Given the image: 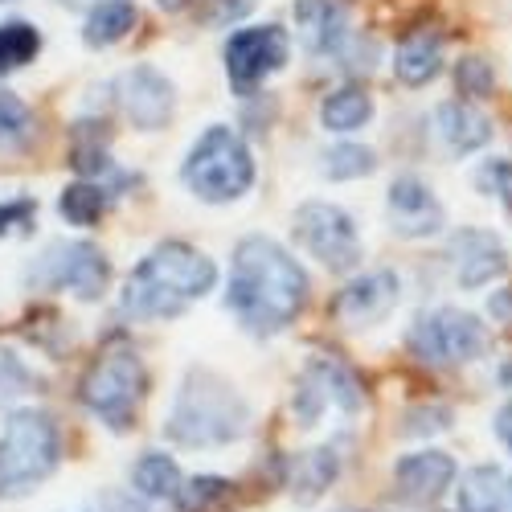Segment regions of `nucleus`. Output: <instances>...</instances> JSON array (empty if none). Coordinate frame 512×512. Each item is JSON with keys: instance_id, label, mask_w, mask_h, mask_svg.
I'll return each instance as SVG.
<instances>
[{"instance_id": "38", "label": "nucleus", "mask_w": 512, "mask_h": 512, "mask_svg": "<svg viewBox=\"0 0 512 512\" xmlns=\"http://www.w3.org/2000/svg\"><path fill=\"white\" fill-rule=\"evenodd\" d=\"M0 5H17V0H0Z\"/></svg>"}, {"instance_id": "3", "label": "nucleus", "mask_w": 512, "mask_h": 512, "mask_svg": "<svg viewBox=\"0 0 512 512\" xmlns=\"http://www.w3.org/2000/svg\"><path fill=\"white\" fill-rule=\"evenodd\" d=\"M250 402L230 377L209 365H193L164 418V439L185 451H222L250 435Z\"/></svg>"}, {"instance_id": "23", "label": "nucleus", "mask_w": 512, "mask_h": 512, "mask_svg": "<svg viewBox=\"0 0 512 512\" xmlns=\"http://www.w3.org/2000/svg\"><path fill=\"white\" fill-rule=\"evenodd\" d=\"M136 0H95L87 9V25H82V41L91 50H111L136 29Z\"/></svg>"}, {"instance_id": "12", "label": "nucleus", "mask_w": 512, "mask_h": 512, "mask_svg": "<svg viewBox=\"0 0 512 512\" xmlns=\"http://www.w3.org/2000/svg\"><path fill=\"white\" fill-rule=\"evenodd\" d=\"M115 95L136 132H160V127H168L177 115V87H173V78L156 66L123 70L115 82Z\"/></svg>"}, {"instance_id": "27", "label": "nucleus", "mask_w": 512, "mask_h": 512, "mask_svg": "<svg viewBox=\"0 0 512 512\" xmlns=\"http://www.w3.org/2000/svg\"><path fill=\"white\" fill-rule=\"evenodd\" d=\"M41 54V29L33 21H0V74L25 70Z\"/></svg>"}, {"instance_id": "33", "label": "nucleus", "mask_w": 512, "mask_h": 512, "mask_svg": "<svg viewBox=\"0 0 512 512\" xmlns=\"http://www.w3.org/2000/svg\"><path fill=\"white\" fill-rule=\"evenodd\" d=\"M455 82H459V95L484 99V95H492V87H496V74H492V66L480 62V58H463V62L455 66Z\"/></svg>"}, {"instance_id": "21", "label": "nucleus", "mask_w": 512, "mask_h": 512, "mask_svg": "<svg viewBox=\"0 0 512 512\" xmlns=\"http://www.w3.org/2000/svg\"><path fill=\"white\" fill-rule=\"evenodd\" d=\"M455 484H459V488H451L455 492V512H504L508 508L512 484L492 463H480V467H472V472H463Z\"/></svg>"}, {"instance_id": "22", "label": "nucleus", "mask_w": 512, "mask_h": 512, "mask_svg": "<svg viewBox=\"0 0 512 512\" xmlns=\"http://www.w3.org/2000/svg\"><path fill=\"white\" fill-rule=\"evenodd\" d=\"M394 74L402 87H426V82H435L443 74V41L426 29L410 33L394 50Z\"/></svg>"}, {"instance_id": "8", "label": "nucleus", "mask_w": 512, "mask_h": 512, "mask_svg": "<svg viewBox=\"0 0 512 512\" xmlns=\"http://www.w3.org/2000/svg\"><path fill=\"white\" fill-rule=\"evenodd\" d=\"M291 234H295V242H300V250L308 254V259H316L332 275H349L365 259V242H361L357 218L336 201H324V197L304 201L291 213Z\"/></svg>"}, {"instance_id": "25", "label": "nucleus", "mask_w": 512, "mask_h": 512, "mask_svg": "<svg viewBox=\"0 0 512 512\" xmlns=\"http://www.w3.org/2000/svg\"><path fill=\"white\" fill-rule=\"evenodd\" d=\"M111 205V189L103 181H91V177H78L70 181L62 193H58V213L66 226H78V230H91L99 226V218Z\"/></svg>"}, {"instance_id": "6", "label": "nucleus", "mask_w": 512, "mask_h": 512, "mask_svg": "<svg viewBox=\"0 0 512 512\" xmlns=\"http://www.w3.org/2000/svg\"><path fill=\"white\" fill-rule=\"evenodd\" d=\"M144 394H148V369L136 349L103 353L78 386V402L87 406V414L99 418L115 435H127L136 426Z\"/></svg>"}, {"instance_id": "28", "label": "nucleus", "mask_w": 512, "mask_h": 512, "mask_svg": "<svg viewBox=\"0 0 512 512\" xmlns=\"http://www.w3.org/2000/svg\"><path fill=\"white\" fill-rule=\"evenodd\" d=\"M230 480L226 476H189L181 484V496H177V508L181 512H209L218 508L226 496H230Z\"/></svg>"}, {"instance_id": "9", "label": "nucleus", "mask_w": 512, "mask_h": 512, "mask_svg": "<svg viewBox=\"0 0 512 512\" xmlns=\"http://www.w3.org/2000/svg\"><path fill=\"white\" fill-rule=\"evenodd\" d=\"M406 349L422 365L459 369L488 353V324L463 308H431L414 316L406 332Z\"/></svg>"}, {"instance_id": "35", "label": "nucleus", "mask_w": 512, "mask_h": 512, "mask_svg": "<svg viewBox=\"0 0 512 512\" xmlns=\"http://www.w3.org/2000/svg\"><path fill=\"white\" fill-rule=\"evenodd\" d=\"M250 9H254V0H213V13H209V21H213V25H230V21L246 17Z\"/></svg>"}, {"instance_id": "2", "label": "nucleus", "mask_w": 512, "mask_h": 512, "mask_svg": "<svg viewBox=\"0 0 512 512\" xmlns=\"http://www.w3.org/2000/svg\"><path fill=\"white\" fill-rule=\"evenodd\" d=\"M218 287V263L189 242H156L132 267L119 295L123 316L132 320H177L189 304Z\"/></svg>"}, {"instance_id": "19", "label": "nucleus", "mask_w": 512, "mask_h": 512, "mask_svg": "<svg viewBox=\"0 0 512 512\" xmlns=\"http://www.w3.org/2000/svg\"><path fill=\"white\" fill-rule=\"evenodd\" d=\"M127 480H132V492L148 504H177L181 496V484H185V472H181V463L168 455V451H144L136 463H132V472H127Z\"/></svg>"}, {"instance_id": "32", "label": "nucleus", "mask_w": 512, "mask_h": 512, "mask_svg": "<svg viewBox=\"0 0 512 512\" xmlns=\"http://www.w3.org/2000/svg\"><path fill=\"white\" fill-rule=\"evenodd\" d=\"M476 185H480V193H488V197H496L500 205H504V213L512 218V160H484L480 164V173H476Z\"/></svg>"}, {"instance_id": "7", "label": "nucleus", "mask_w": 512, "mask_h": 512, "mask_svg": "<svg viewBox=\"0 0 512 512\" xmlns=\"http://www.w3.org/2000/svg\"><path fill=\"white\" fill-rule=\"evenodd\" d=\"M25 287L95 304L111 287V259L87 238H58L25 267Z\"/></svg>"}, {"instance_id": "26", "label": "nucleus", "mask_w": 512, "mask_h": 512, "mask_svg": "<svg viewBox=\"0 0 512 512\" xmlns=\"http://www.w3.org/2000/svg\"><path fill=\"white\" fill-rule=\"evenodd\" d=\"M377 152L365 144H332L320 152V177L328 181H361L377 173Z\"/></svg>"}, {"instance_id": "18", "label": "nucleus", "mask_w": 512, "mask_h": 512, "mask_svg": "<svg viewBox=\"0 0 512 512\" xmlns=\"http://www.w3.org/2000/svg\"><path fill=\"white\" fill-rule=\"evenodd\" d=\"M435 132H439V140L447 144L451 156H472V152H484L492 144L496 127H492V119L476 103L447 99L435 111Z\"/></svg>"}, {"instance_id": "11", "label": "nucleus", "mask_w": 512, "mask_h": 512, "mask_svg": "<svg viewBox=\"0 0 512 512\" xmlns=\"http://www.w3.org/2000/svg\"><path fill=\"white\" fill-rule=\"evenodd\" d=\"M226 78L238 95H254L291 62V33L283 25H246L226 41Z\"/></svg>"}, {"instance_id": "1", "label": "nucleus", "mask_w": 512, "mask_h": 512, "mask_svg": "<svg viewBox=\"0 0 512 512\" xmlns=\"http://www.w3.org/2000/svg\"><path fill=\"white\" fill-rule=\"evenodd\" d=\"M308 271L300 259L267 234L238 238L230 254V279H226V312L259 340L287 332L300 312L308 308Z\"/></svg>"}, {"instance_id": "39", "label": "nucleus", "mask_w": 512, "mask_h": 512, "mask_svg": "<svg viewBox=\"0 0 512 512\" xmlns=\"http://www.w3.org/2000/svg\"><path fill=\"white\" fill-rule=\"evenodd\" d=\"M340 512H361V508H340Z\"/></svg>"}, {"instance_id": "20", "label": "nucleus", "mask_w": 512, "mask_h": 512, "mask_svg": "<svg viewBox=\"0 0 512 512\" xmlns=\"http://www.w3.org/2000/svg\"><path fill=\"white\" fill-rule=\"evenodd\" d=\"M340 476V455H336V447H316V451H308V455H295L291 463H287V492H291V500L295 504H316L324 492H328V484Z\"/></svg>"}, {"instance_id": "29", "label": "nucleus", "mask_w": 512, "mask_h": 512, "mask_svg": "<svg viewBox=\"0 0 512 512\" xmlns=\"http://www.w3.org/2000/svg\"><path fill=\"white\" fill-rule=\"evenodd\" d=\"M33 390H37V373L13 349H0V406H13Z\"/></svg>"}, {"instance_id": "34", "label": "nucleus", "mask_w": 512, "mask_h": 512, "mask_svg": "<svg viewBox=\"0 0 512 512\" xmlns=\"http://www.w3.org/2000/svg\"><path fill=\"white\" fill-rule=\"evenodd\" d=\"M406 435H443V431H451V410L447 406H414V410H406V426H402Z\"/></svg>"}, {"instance_id": "17", "label": "nucleus", "mask_w": 512, "mask_h": 512, "mask_svg": "<svg viewBox=\"0 0 512 512\" xmlns=\"http://www.w3.org/2000/svg\"><path fill=\"white\" fill-rule=\"evenodd\" d=\"M295 37L316 58L340 54L349 41V5L345 0H295L291 5Z\"/></svg>"}, {"instance_id": "10", "label": "nucleus", "mask_w": 512, "mask_h": 512, "mask_svg": "<svg viewBox=\"0 0 512 512\" xmlns=\"http://www.w3.org/2000/svg\"><path fill=\"white\" fill-rule=\"evenodd\" d=\"M365 406V390L349 365L336 357H308L291 390V418L300 431H316L328 414H357Z\"/></svg>"}, {"instance_id": "31", "label": "nucleus", "mask_w": 512, "mask_h": 512, "mask_svg": "<svg viewBox=\"0 0 512 512\" xmlns=\"http://www.w3.org/2000/svg\"><path fill=\"white\" fill-rule=\"evenodd\" d=\"M33 222H37V197L17 193V197H5V201H0V242H5V238H17V234H29Z\"/></svg>"}, {"instance_id": "24", "label": "nucleus", "mask_w": 512, "mask_h": 512, "mask_svg": "<svg viewBox=\"0 0 512 512\" xmlns=\"http://www.w3.org/2000/svg\"><path fill=\"white\" fill-rule=\"evenodd\" d=\"M373 111L377 107H373V95L365 87H340V91L324 95L320 123H324V132H332V136H353L373 119Z\"/></svg>"}, {"instance_id": "37", "label": "nucleus", "mask_w": 512, "mask_h": 512, "mask_svg": "<svg viewBox=\"0 0 512 512\" xmlns=\"http://www.w3.org/2000/svg\"><path fill=\"white\" fill-rule=\"evenodd\" d=\"M58 5H62V9H91L95 0H58Z\"/></svg>"}, {"instance_id": "30", "label": "nucleus", "mask_w": 512, "mask_h": 512, "mask_svg": "<svg viewBox=\"0 0 512 512\" xmlns=\"http://www.w3.org/2000/svg\"><path fill=\"white\" fill-rule=\"evenodd\" d=\"M33 132V111L25 107L21 95H13L9 87H0V144L25 140Z\"/></svg>"}, {"instance_id": "16", "label": "nucleus", "mask_w": 512, "mask_h": 512, "mask_svg": "<svg viewBox=\"0 0 512 512\" xmlns=\"http://www.w3.org/2000/svg\"><path fill=\"white\" fill-rule=\"evenodd\" d=\"M459 480V463L447 455V451H435V447H422V451H410L394 463V488L406 504H418V508H431L439 504L443 496H451Z\"/></svg>"}, {"instance_id": "15", "label": "nucleus", "mask_w": 512, "mask_h": 512, "mask_svg": "<svg viewBox=\"0 0 512 512\" xmlns=\"http://www.w3.org/2000/svg\"><path fill=\"white\" fill-rule=\"evenodd\" d=\"M386 218L390 230L406 242H422V238H435L447 226V209L435 197V189L418 181V177H398L386 193Z\"/></svg>"}, {"instance_id": "13", "label": "nucleus", "mask_w": 512, "mask_h": 512, "mask_svg": "<svg viewBox=\"0 0 512 512\" xmlns=\"http://www.w3.org/2000/svg\"><path fill=\"white\" fill-rule=\"evenodd\" d=\"M398 300H402L398 271L381 267V271H365V275H357V279H349L345 287H340L336 300H332V316H336V324L361 332V328H377L398 308Z\"/></svg>"}, {"instance_id": "4", "label": "nucleus", "mask_w": 512, "mask_h": 512, "mask_svg": "<svg viewBox=\"0 0 512 512\" xmlns=\"http://www.w3.org/2000/svg\"><path fill=\"white\" fill-rule=\"evenodd\" d=\"M62 455V426L50 410H13L0 431V500H25L37 492L62 467Z\"/></svg>"}, {"instance_id": "14", "label": "nucleus", "mask_w": 512, "mask_h": 512, "mask_svg": "<svg viewBox=\"0 0 512 512\" xmlns=\"http://www.w3.org/2000/svg\"><path fill=\"white\" fill-rule=\"evenodd\" d=\"M447 259H451V275L459 283V291H484L496 279L508 275V250L492 230L480 226H463L451 234L447 242Z\"/></svg>"}, {"instance_id": "36", "label": "nucleus", "mask_w": 512, "mask_h": 512, "mask_svg": "<svg viewBox=\"0 0 512 512\" xmlns=\"http://www.w3.org/2000/svg\"><path fill=\"white\" fill-rule=\"evenodd\" d=\"M492 431H496V439H500V447L512 455V398L496 410V418H492Z\"/></svg>"}, {"instance_id": "5", "label": "nucleus", "mask_w": 512, "mask_h": 512, "mask_svg": "<svg viewBox=\"0 0 512 512\" xmlns=\"http://www.w3.org/2000/svg\"><path fill=\"white\" fill-rule=\"evenodd\" d=\"M181 181L205 205L242 201L254 189V152L230 123H213L185 152Z\"/></svg>"}]
</instances>
